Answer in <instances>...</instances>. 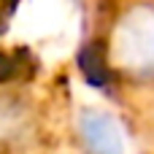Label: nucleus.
Masks as SVG:
<instances>
[{"label": "nucleus", "mask_w": 154, "mask_h": 154, "mask_svg": "<svg viewBox=\"0 0 154 154\" xmlns=\"http://www.w3.org/2000/svg\"><path fill=\"white\" fill-rule=\"evenodd\" d=\"M108 60L130 81H154V3H135L116 19Z\"/></svg>", "instance_id": "nucleus-1"}, {"label": "nucleus", "mask_w": 154, "mask_h": 154, "mask_svg": "<svg viewBox=\"0 0 154 154\" xmlns=\"http://www.w3.org/2000/svg\"><path fill=\"white\" fill-rule=\"evenodd\" d=\"M38 135L35 106L19 92H0V154L30 149Z\"/></svg>", "instance_id": "nucleus-2"}, {"label": "nucleus", "mask_w": 154, "mask_h": 154, "mask_svg": "<svg viewBox=\"0 0 154 154\" xmlns=\"http://www.w3.org/2000/svg\"><path fill=\"white\" fill-rule=\"evenodd\" d=\"M76 138L84 154H125L119 125L100 108H84L76 116Z\"/></svg>", "instance_id": "nucleus-3"}]
</instances>
